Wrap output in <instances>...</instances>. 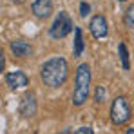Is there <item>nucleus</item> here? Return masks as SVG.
<instances>
[{
	"label": "nucleus",
	"mask_w": 134,
	"mask_h": 134,
	"mask_svg": "<svg viewBox=\"0 0 134 134\" xmlns=\"http://www.w3.org/2000/svg\"><path fill=\"white\" fill-rule=\"evenodd\" d=\"M123 22H125V25H127L129 29H132V27H134V4H131V5L127 7L125 16H123Z\"/></svg>",
	"instance_id": "f8f14e48"
},
{
	"label": "nucleus",
	"mask_w": 134,
	"mask_h": 134,
	"mask_svg": "<svg viewBox=\"0 0 134 134\" xmlns=\"http://www.w3.org/2000/svg\"><path fill=\"white\" fill-rule=\"evenodd\" d=\"M89 85H91V67L87 64H82L76 69L74 78V92H72V103L76 107L83 105L89 96Z\"/></svg>",
	"instance_id": "f03ea898"
},
{
	"label": "nucleus",
	"mask_w": 134,
	"mask_h": 134,
	"mask_svg": "<svg viewBox=\"0 0 134 134\" xmlns=\"http://www.w3.org/2000/svg\"><path fill=\"white\" fill-rule=\"evenodd\" d=\"M5 69V56H4V49H0V74Z\"/></svg>",
	"instance_id": "2eb2a0df"
},
{
	"label": "nucleus",
	"mask_w": 134,
	"mask_h": 134,
	"mask_svg": "<svg viewBox=\"0 0 134 134\" xmlns=\"http://www.w3.org/2000/svg\"><path fill=\"white\" fill-rule=\"evenodd\" d=\"M5 83L11 91H16V89H22L29 83V78L24 74L22 71H11L5 74Z\"/></svg>",
	"instance_id": "423d86ee"
},
{
	"label": "nucleus",
	"mask_w": 134,
	"mask_h": 134,
	"mask_svg": "<svg viewBox=\"0 0 134 134\" xmlns=\"http://www.w3.org/2000/svg\"><path fill=\"white\" fill-rule=\"evenodd\" d=\"M74 134H94V132H92V129H91V127H80Z\"/></svg>",
	"instance_id": "dca6fc26"
},
{
	"label": "nucleus",
	"mask_w": 134,
	"mask_h": 134,
	"mask_svg": "<svg viewBox=\"0 0 134 134\" xmlns=\"http://www.w3.org/2000/svg\"><path fill=\"white\" fill-rule=\"evenodd\" d=\"M35 112H36V94L29 91L20 102V114L24 118H31Z\"/></svg>",
	"instance_id": "0eeeda50"
},
{
	"label": "nucleus",
	"mask_w": 134,
	"mask_h": 134,
	"mask_svg": "<svg viewBox=\"0 0 134 134\" xmlns=\"http://www.w3.org/2000/svg\"><path fill=\"white\" fill-rule=\"evenodd\" d=\"M31 11H33V15H35L36 18H40V20L49 18L51 13H53V0H35V2L31 4Z\"/></svg>",
	"instance_id": "39448f33"
},
{
	"label": "nucleus",
	"mask_w": 134,
	"mask_h": 134,
	"mask_svg": "<svg viewBox=\"0 0 134 134\" xmlns=\"http://www.w3.org/2000/svg\"><path fill=\"white\" fill-rule=\"evenodd\" d=\"M127 134H134V127H131V129L127 131Z\"/></svg>",
	"instance_id": "f3484780"
},
{
	"label": "nucleus",
	"mask_w": 134,
	"mask_h": 134,
	"mask_svg": "<svg viewBox=\"0 0 134 134\" xmlns=\"http://www.w3.org/2000/svg\"><path fill=\"white\" fill-rule=\"evenodd\" d=\"M120 2H125V0H120Z\"/></svg>",
	"instance_id": "a211bd4d"
},
{
	"label": "nucleus",
	"mask_w": 134,
	"mask_h": 134,
	"mask_svg": "<svg viewBox=\"0 0 134 134\" xmlns=\"http://www.w3.org/2000/svg\"><path fill=\"white\" fill-rule=\"evenodd\" d=\"M71 31H74L72 18L69 16V13H67V11H60V13L54 16L53 25L49 27V36H51V38L60 40V38H65Z\"/></svg>",
	"instance_id": "7ed1b4c3"
},
{
	"label": "nucleus",
	"mask_w": 134,
	"mask_h": 134,
	"mask_svg": "<svg viewBox=\"0 0 134 134\" xmlns=\"http://www.w3.org/2000/svg\"><path fill=\"white\" fill-rule=\"evenodd\" d=\"M69 76V64L62 56H53L42 65V82L47 87H60L64 85Z\"/></svg>",
	"instance_id": "f257e3e1"
},
{
	"label": "nucleus",
	"mask_w": 134,
	"mask_h": 134,
	"mask_svg": "<svg viewBox=\"0 0 134 134\" xmlns=\"http://www.w3.org/2000/svg\"><path fill=\"white\" fill-rule=\"evenodd\" d=\"M118 53H120V60H121V67L125 71L131 69V60H129V49L125 44H120L118 45Z\"/></svg>",
	"instance_id": "9b49d317"
},
{
	"label": "nucleus",
	"mask_w": 134,
	"mask_h": 134,
	"mask_svg": "<svg viewBox=\"0 0 134 134\" xmlns=\"http://www.w3.org/2000/svg\"><path fill=\"white\" fill-rule=\"evenodd\" d=\"M83 47H85V44H83V33H82L80 27H74V56L76 58L82 54Z\"/></svg>",
	"instance_id": "9d476101"
},
{
	"label": "nucleus",
	"mask_w": 134,
	"mask_h": 134,
	"mask_svg": "<svg viewBox=\"0 0 134 134\" xmlns=\"http://www.w3.org/2000/svg\"><path fill=\"white\" fill-rule=\"evenodd\" d=\"M89 13H91V5L87 2H82L80 4V16H87Z\"/></svg>",
	"instance_id": "4468645a"
},
{
	"label": "nucleus",
	"mask_w": 134,
	"mask_h": 134,
	"mask_svg": "<svg viewBox=\"0 0 134 134\" xmlns=\"http://www.w3.org/2000/svg\"><path fill=\"white\" fill-rule=\"evenodd\" d=\"M111 120L114 125H123L131 120V107L125 96H118L114 98L111 105Z\"/></svg>",
	"instance_id": "20e7f679"
},
{
	"label": "nucleus",
	"mask_w": 134,
	"mask_h": 134,
	"mask_svg": "<svg viewBox=\"0 0 134 134\" xmlns=\"http://www.w3.org/2000/svg\"><path fill=\"white\" fill-rule=\"evenodd\" d=\"M9 47H11V53L16 58H25V56H29L33 53V47L27 44V42H24V40H13Z\"/></svg>",
	"instance_id": "1a4fd4ad"
},
{
	"label": "nucleus",
	"mask_w": 134,
	"mask_h": 134,
	"mask_svg": "<svg viewBox=\"0 0 134 134\" xmlns=\"http://www.w3.org/2000/svg\"><path fill=\"white\" fill-rule=\"evenodd\" d=\"M89 27H91V33H92L94 38H103V36H107V20H105V16H102V15L92 16Z\"/></svg>",
	"instance_id": "6e6552de"
},
{
	"label": "nucleus",
	"mask_w": 134,
	"mask_h": 134,
	"mask_svg": "<svg viewBox=\"0 0 134 134\" xmlns=\"http://www.w3.org/2000/svg\"><path fill=\"white\" fill-rule=\"evenodd\" d=\"M94 98H96V102H105V98H107V92H105V87H96V94H94Z\"/></svg>",
	"instance_id": "ddd939ff"
}]
</instances>
